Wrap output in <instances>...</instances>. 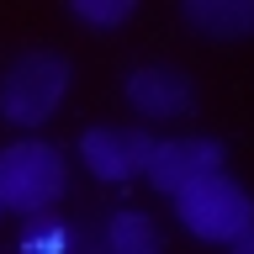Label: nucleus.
<instances>
[{
  "instance_id": "39448f33",
  "label": "nucleus",
  "mask_w": 254,
  "mask_h": 254,
  "mask_svg": "<svg viewBox=\"0 0 254 254\" xmlns=\"http://www.w3.org/2000/svg\"><path fill=\"white\" fill-rule=\"evenodd\" d=\"M154 132H143V127H90V132H79V159H85V170L95 180H106V186H122L132 175L148 170V159H154Z\"/></svg>"
},
{
  "instance_id": "0eeeda50",
  "label": "nucleus",
  "mask_w": 254,
  "mask_h": 254,
  "mask_svg": "<svg viewBox=\"0 0 254 254\" xmlns=\"http://www.w3.org/2000/svg\"><path fill=\"white\" fill-rule=\"evenodd\" d=\"M190 32L201 37H217V43H238V37H254V0H186L180 5Z\"/></svg>"
},
{
  "instance_id": "7ed1b4c3",
  "label": "nucleus",
  "mask_w": 254,
  "mask_h": 254,
  "mask_svg": "<svg viewBox=\"0 0 254 254\" xmlns=\"http://www.w3.org/2000/svg\"><path fill=\"white\" fill-rule=\"evenodd\" d=\"M175 217L190 238L201 244H238L254 228V196L238 186L233 175H201L175 196Z\"/></svg>"
},
{
  "instance_id": "f8f14e48",
  "label": "nucleus",
  "mask_w": 254,
  "mask_h": 254,
  "mask_svg": "<svg viewBox=\"0 0 254 254\" xmlns=\"http://www.w3.org/2000/svg\"><path fill=\"white\" fill-rule=\"evenodd\" d=\"M69 254H74V249H69ZM85 254H106V244H101V233H95V238H85Z\"/></svg>"
},
{
  "instance_id": "423d86ee",
  "label": "nucleus",
  "mask_w": 254,
  "mask_h": 254,
  "mask_svg": "<svg viewBox=\"0 0 254 254\" xmlns=\"http://www.w3.org/2000/svg\"><path fill=\"white\" fill-rule=\"evenodd\" d=\"M122 95H127V106L138 111V117H148V122H175V117H190V111H196V85H190V74H180L170 64H143V69H132V74L122 79Z\"/></svg>"
},
{
  "instance_id": "f257e3e1",
  "label": "nucleus",
  "mask_w": 254,
  "mask_h": 254,
  "mask_svg": "<svg viewBox=\"0 0 254 254\" xmlns=\"http://www.w3.org/2000/svg\"><path fill=\"white\" fill-rule=\"evenodd\" d=\"M69 196V159L48 138H16L0 148V212L48 217Z\"/></svg>"
},
{
  "instance_id": "20e7f679",
  "label": "nucleus",
  "mask_w": 254,
  "mask_h": 254,
  "mask_svg": "<svg viewBox=\"0 0 254 254\" xmlns=\"http://www.w3.org/2000/svg\"><path fill=\"white\" fill-rule=\"evenodd\" d=\"M222 159H228V148H222V138H212V132H190V138H159L154 143V159H148V170H143V180L159 190V196H180V190L190 186V180H201V175H217Z\"/></svg>"
},
{
  "instance_id": "f03ea898",
  "label": "nucleus",
  "mask_w": 254,
  "mask_h": 254,
  "mask_svg": "<svg viewBox=\"0 0 254 254\" xmlns=\"http://www.w3.org/2000/svg\"><path fill=\"white\" fill-rule=\"evenodd\" d=\"M69 59L53 53V48H27V53H16L5 64V74H0V117L21 132L32 127H48L59 117L64 95H69Z\"/></svg>"
},
{
  "instance_id": "9d476101",
  "label": "nucleus",
  "mask_w": 254,
  "mask_h": 254,
  "mask_svg": "<svg viewBox=\"0 0 254 254\" xmlns=\"http://www.w3.org/2000/svg\"><path fill=\"white\" fill-rule=\"evenodd\" d=\"M21 249L27 254H69V228H59L53 217H32Z\"/></svg>"
},
{
  "instance_id": "6e6552de",
  "label": "nucleus",
  "mask_w": 254,
  "mask_h": 254,
  "mask_svg": "<svg viewBox=\"0 0 254 254\" xmlns=\"http://www.w3.org/2000/svg\"><path fill=\"white\" fill-rule=\"evenodd\" d=\"M101 244H106V254H164L154 217L138 212V206H117L101 228Z\"/></svg>"
},
{
  "instance_id": "9b49d317",
  "label": "nucleus",
  "mask_w": 254,
  "mask_h": 254,
  "mask_svg": "<svg viewBox=\"0 0 254 254\" xmlns=\"http://www.w3.org/2000/svg\"><path fill=\"white\" fill-rule=\"evenodd\" d=\"M228 254H254V228H249L244 238H238V244H228Z\"/></svg>"
},
{
  "instance_id": "1a4fd4ad",
  "label": "nucleus",
  "mask_w": 254,
  "mask_h": 254,
  "mask_svg": "<svg viewBox=\"0 0 254 254\" xmlns=\"http://www.w3.org/2000/svg\"><path fill=\"white\" fill-rule=\"evenodd\" d=\"M132 0H69V16L74 21H85V27L95 32H111V27H122V21H132Z\"/></svg>"
}]
</instances>
